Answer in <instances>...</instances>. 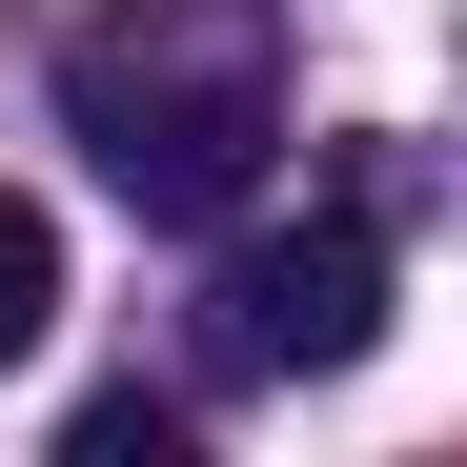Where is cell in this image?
Wrapping results in <instances>:
<instances>
[{
  "label": "cell",
  "mask_w": 467,
  "mask_h": 467,
  "mask_svg": "<svg viewBox=\"0 0 467 467\" xmlns=\"http://www.w3.org/2000/svg\"><path fill=\"white\" fill-rule=\"evenodd\" d=\"M366 346H386V223L366 203L285 223V244H223V285H203V366L223 386H326Z\"/></svg>",
  "instance_id": "cell-2"
},
{
  "label": "cell",
  "mask_w": 467,
  "mask_h": 467,
  "mask_svg": "<svg viewBox=\"0 0 467 467\" xmlns=\"http://www.w3.org/2000/svg\"><path fill=\"white\" fill-rule=\"evenodd\" d=\"M61 467H183V407H142V386H102V407L61 427Z\"/></svg>",
  "instance_id": "cell-4"
},
{
  "label": "cell",
  "mask_w": 467,
  "mask_h": 467,
  "mask_svg": "<svg viewBox=\"0 0 467 467\" xmlns=\"http://www.w3.org/2000/svg\"><path fill=\"white\" fill-rule=\"evenodd\" d=\"M61 122L142 223H223L285 163V21L265 0H122L61 41Z\"/></svg>",
  "instance_id": "cell-1"
},
{
  "label": "cell",
  "mask_w": 467,
  "mask_h": 467,
  "mask_svg": "<svg viewBox=\"0 0 467 467\" xmlns=\"http://www.w3.org/2000/svg\"><path fill=\"white\" fill-rule=\"evenodd\" d=\"M41 326H61V223L0 183V366H41Z\"/></svg>",
  "instance_id": "cell-3"
}]
</instances>
